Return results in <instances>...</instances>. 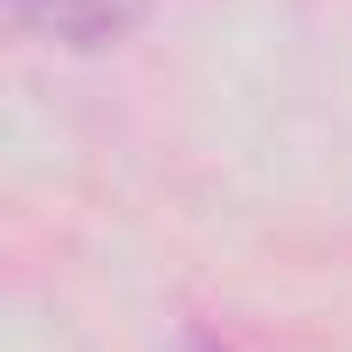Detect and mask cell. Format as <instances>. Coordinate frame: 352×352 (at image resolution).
Masks as SVG:
<instances>
[{
	"label": "cell",
	"instance_id": "6da1fadb",
	"mask_svg": "<svg viewBox=\"0 0 352 352\" xmlns=\"http://www.w3.org/2000/svg\"><path fill=\"white\" fill-rule=\"evenodd\" d=\"M152 14V0H8V21L21 35L63 42V49H111Z\"/></svg>",
	"mask_w": 352,
	"mask_h": 352
}]
</instances>
